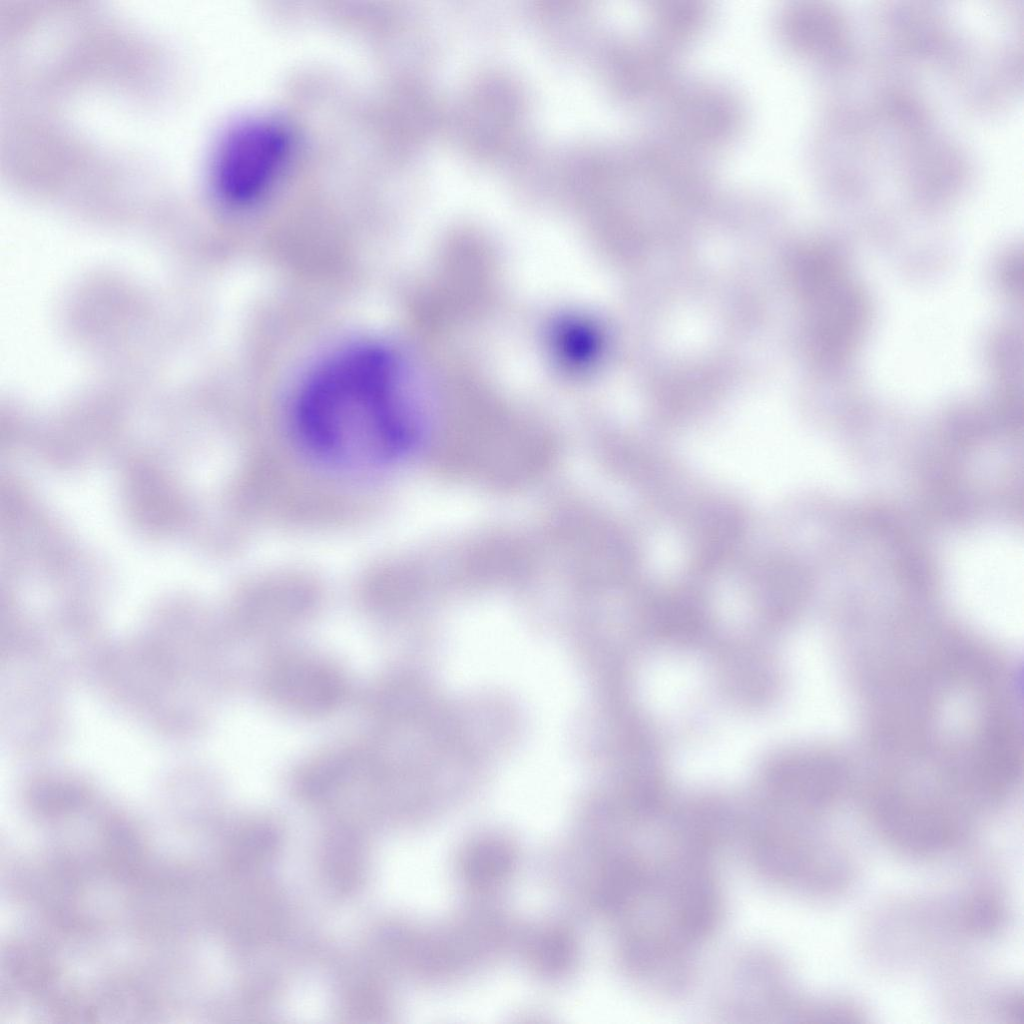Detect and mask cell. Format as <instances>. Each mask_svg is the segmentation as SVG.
<instances>
[{"label": "cell", "instance_id": "cell-3", "mask_svg": "<svg viewBox=\"0 0 1024 1024\" xmlns=\"http://www.w3.org/2000/svg\"><path fill=\"white\" fill-rule=\"evenodd\" d=\"M278 692L294 706L306 710L330 706L338 693L334 676L314 665L287 667L277 679Z\"/></svg>", "mask_w": 1024, "mask_h": 1024}, {"label": "cell", "instance_id": "cell-2", "mask_svg": "<svg viewBox=\"0 0 1024 1024\" xmlns=\"http://www.w3.org/2000/svg\"><path fill=\"white\" fill-rule=\"evenodd\" d=\"M287 138L267 121L246 122L220 141L212 165L217 191L227 200L243 202L267 185L283 160Z\"/></svg>", "mask_w": 1024, "mask_h": 1024}, {"label": "cell", "instance_id": "cell-1", "mask_svg": "<svg viewBox=\"0 0 1024 1024\" xmlns=\"http://www.w3.org/2000/svg\"><path fill=\"white\" fill-rule=\"evenodd\" d=\"M402 380L394 356L379 347L332 359L308 381L298 402V424L308 447L348 468L387 463L409 437Z\"/></svg>", "mask_w": 1024, "mask_h": 1024}]
</instances>
